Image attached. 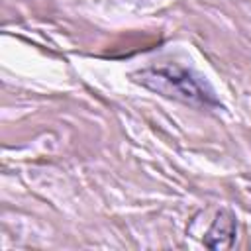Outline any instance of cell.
I'll use <instances>...</instances> for the list:
<instances>
[{
    "label": "cell",
    "instance_id": "cell-1",
    "mask_svg": "<svg viewBox=\"0 0 251 251\" xmlns=\"http://www.w3.org/2000/svg\"><path fill=\"white\" fill-rule=\"evenodd\" d=\"M135 76L143 86L163 96H169V98H175L186 104H198V106L218 104L206 80L200 75L180 65H173V63L153 65V67L139 71Z\"/></svg>",
    "mask_w": 251,
    "mask_h": 251
},
{
    "label": "cell",
    "instance_id": "cell-2",
    "mask_svg": "<svg viewBox=\"0 0 251 251\" xmlns=\"http://www.w3.org/2000/svg\"><path fill=\"white\" fill-rule=\"evenodd\" d=\"M235 237V218L229 212H220L204 239L210 249H224L229 247Z\"/></svg>",
    "mask_w": 251,
    "mask_h": 251
}]
</instances>
